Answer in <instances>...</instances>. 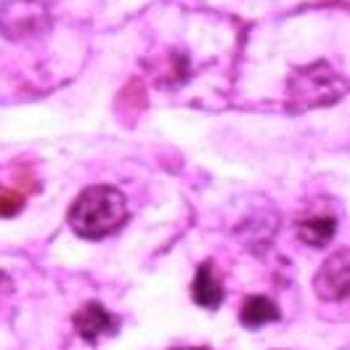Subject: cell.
I'll return each mask as SVG.
<instances>
[{
  "mask_svg": "<svg viewBox=\"0 0 350 350\" xmlns=\"http://www.w3.org/2000/svg\"><path fill=\"white\" fill-rule=\"evenodd\" d=\"M128 220V199L114 186H88L72 202L66 223L83 239H104L120 231Z\"/></svg>",
  "mask_w": 350,
  "mask_h": 350,
  "instance_id": "6da1fadb",
  "label": "cell"
},
{
  "mask_svg": "<svg viewBox=\"0 0 350 350\" xmlns=\"http://www.w3.org/2000/svg\"><path fill=\"white\" fill-rule=\"evenodd\" d=\"M350 93V80L342 77L329 62H316L310 66H297L286 83V109L303 114L308 109H321L340 104Z\"/></svg>",
  "mask_w": 350,
  "mask_h": 350,
  "instance_id": "7a4b0ae2",
  "label": "cell"
},
{
  "mask_svg": "<svg viewBox=\"0 0 350 350\" xmlns=\"http://www.w3.org/2000/svg\"><path fill=\"white\" fill-rule=\"evenodd\" d=\"M48 27V11L40 0H5L0 5V32L11 40L43 32Z\"/></svg>",
  "mask_w": 350,
  "mask_h": 350,
  "instance_id": "3957f363",
  "label": "cell"
},
{
  "mask_svg": "<svg viewBox=\"0 0 350 350\" xmlns=\"http://www.w3.org/2000/svg\"><path fill=\"white\" fill-rule=\"evenodd\" d=\"M313 292L327 303H342L350 297V247L332 252L313 276Z\"/></svg>",
  "mask_w": 350,
  "mask_h": 350,
  "instance_id": "277c9868",
  "label": "cell"
},
{
  "mask_svg": "<svg viewBox=\"0 0 350 350\" xmlns=\"http://www.w3.org/2000/svg\"><path fill=\"white\" fill-rule=\"evenodd\" d=\"M75 329L83 340L96 342L104 334H111L117 329V319L101 303H88L75 313Z\"/></svg>",
  "mask_w": 350,
  "mask_h": 350,
  "instance_id": "5b68a950",
  "label": "cell"
},
{
  "mask_svg": "<svg viewBox=\"0 0 350 350\" xmlns=\"http://www.w3.org/2000/svg\"><path fill=\"white\" fill-rule=\"evenodd\" d=\"M191 297L194 303L207 310H215L223 303V284L218 282V273H215V262H202L194 276V284H191Z\"/></svg>",
  "mask_w": 350,
  "mask_h": 350,
  "instance_id": "8992f818",
  "label": "cell"
},
{
  "mask_svg": "<svg viewBox=\"0 0 350 350\" xmlns=\"http://www.w3.org/2000/svg\"><path fill=\"white\" fill-rule=\"evenodd\" d=\"M239 319L247 329H260L265 324H271V321H279L282 313H279V306L271 297H265V295H250L241 303Z\"/></svg>",
  "mask_w": 350,
  "mask_h": 350,
  "instance_id": "52a82bcc",
  "label": "cell"
},
{
  "mask_svg": "<svg viewBox=\"0 0 350 350\" xmlns=\"http://www.w3.org/2000/svg\"><path fill=\"white\" fill-rule=\"evenodd\" d=\"M337 234V220L332 215H316L297 226V237L306 241L308 247H327Z\"/></svg>",
  "mask_w": 350,
  "mask_h": 350,
  "instance_id": "ba28073f",
  "label": "cell"
},
{
  "mask_svg": "<svg viewBox=\"0 0 350 350\" xmlns=\"http://www.w3.org/2000/svg\"><path fill=\"white\" fill-rule=\"evenodd\" d=\"M22 207H24V197L16 189L0 186V218H11V215L22 213Z\"/></svg>",
  "mask_w": 350,
  "mask_h": 350,
  "instance_id": "9c48e42d",
  "label": "cell"
},
{
  "mask_svg": "<svg viewBox=\"0 0 350 350\" xmlns=\"http://www.w3.org/2000/svg\"><path fill=\"white\" fill-rule=\"evenodd\" d=\"M8 292H11V279H8V276L0 271V300H3Z\"/></svg>",
  "mask_w": 350,
  "mask_h": 350,
  "instance_id": "30bf717a",
  "label": "cell"
},
{
  "mask_svg": "<svg viewBox=\"0 0 350 350\" xmlns=\"http://www.w3.org/2000/svg\"><path fill=\"white\" fill-rule=\"evenodd\" d=\"M178 350H204V348H178Z\"/></svg>",
  "mask_w": 350,
  "mask_h": 350,
  "instance_id": "8fae6325",
  "label": "cell"
}]
</instances>
